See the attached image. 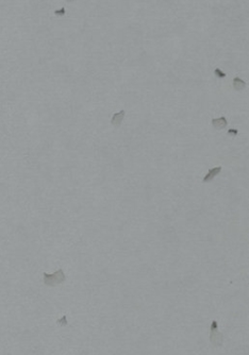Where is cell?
<instances>
[{
    "label": "cell",
    "mask_w": 249,
    "mask_h": 355,
    "mask_svg": "<svg viewBox=\"0 0 249 355\" xmlns=\"http://www.w3.org/2000/svg\"><path fill=\"white\" fill-rule=\"evenodd\" d=\"M65 274L62 269H59L58 271H56L53 274L44 273V283L47 286H56L63 283L65 281Z\"/></svg>",
    "instance_id": "obj_1"
},
{
    "label": "cell",
    "mask_w": 249,
    "mask_h": 355,
    "mask_svg": "<svg viewBox=\"0 0 249 355\" xmlns=\"http://www.w3.org/2000/svg\"><path fill=\"white\" fill-rule=\"evenodd\" d=\"M210 339L211 343H213L215 347H221L223 343H224V336L220 332L217 330V322L212 321L211 324V335H210Z\"/></svg>",
    "instance_id": "obj_2"
},
{
    "label": "cell",
    "mask_w": 249,
    "mask_h": 355,
    "mask_svg": "<svg viewBox=\"0 0 249 355\" xmlns=\"http://www.w3.org/2000/svg\"><path fill=\"white\" fill-rule=\"evenodd\" d=\"M124 114H126V112H124V110H122L120 112L115 113V114L113 115L112 119H111V124H112L113 127H115V128L119 127L124 118Z\"/></svg>",
    "instance_id": "obj_3"
},
{
    "label": "cell",
    "mask_w": 249,
    "mask_h": 355,
    "mask_svg": "<svg viewBox=\"0 0 249 355\" xmlns=\"http://www.w3.org/2000/svg\"><path fill=\"white\" fill-rule=\"evenodd\" d=\"M220 171H221V167H220V166H218V167L211 168V169H210V170L208 171V173H207V175H204V183L211 182V181L213 180V179L216 177V175L220 173Z\"/></svg>",
    "instance_id": "obj_4"
},
{
    "label": "cell",
    "mask_w": 249,
    "mask_h": 355,
    "mask_svg": "<svg viewBox=\"0 0 249 355\" xmlns=\"http://www.w3.org/2000/svg\"><path fill=\"white\" fill-rule=\"evenodd\" d=\"M228 121L225 117H219V118H214L212 119V127L215 130H221L225 127H227Z\"/></svg>",
    "instance_id": "obj_5"
},
{
    "label": "cell",
    "mask_w": 249,
    "mask_h": 355,
    "mask_svg": "<svg viewBox=\"0 0 249 355\" xmlns=\"http://www.w3.org/2000/svg\"><path fill=\"white\" fill-rule=\"evenodd\" d=\"M246 87V83H245L242 79L239 78H234L233 80V88L237 91H241Z\"/></svg>",
    "instance_id": "obj_6"
},
{
    "label": "cell",
    "mask_w": 249,
    "mask_h": 355,
    "mask_svg": "<svg viewBox=\"0 0 249 355\" xmlns=\"http://www.w3.org/2000/svg\"><path fill=\"white\" fill-rule=\"evenodd\" d=\"M56 323H58V325H60V327H66V325H67V317L65 316V315H64L61 319H59L58 321H56Z\"/></svg>",
    "instance_id": "obj_7"
},
{
    "label": "cell",
    "mask_w": 249,
    "mask_h": 355,
    "mask_svg": "<svg viewBox=\"0 0 249 355\" xmlns=\"http://www.w3.org/2000/svg\"><path fill=\"white\" fill-rule=\"evenodd\" d=\"M214 74H215L216 77H218V78H225L226 77V74H225L224 71H221L219 68H216L214 70Z\"/></svg>",
    "instance_id": "obj_8"
},
{
    "label": "cell",
    "mask_w": 249,
    "mask_h": 355,
    "mask_svg": "<svg viewBox=\"0 0 249 355\" xmlns=\"http://www.w3.org/2000/svg\"><path fill=\"white\" fill-rule=\"evenodd\" d=\"M239 134V130L237 129H229L228 130V135L230 136H237Z\"/></svg>",
    "instance_id": "obj_9"
}]
</instances>
